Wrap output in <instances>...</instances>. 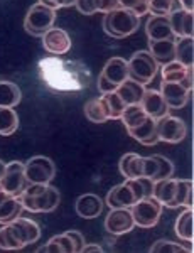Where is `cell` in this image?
Returning <instances> with one entry per match:
<instances>
[{
  "mask_svg": "<svg viewBox=\"0 0 194 253\" xmlns=\"http://www.w3.org/2000/svg\"><path fill=\"white\" fill-rule=\"evenodd\" d=\"M27 184H49L56 175V166L49 157L36 156L24 164Z\"/></svg>",
  "mask_w": 194,
  "mask_h": 253,
  "instance_id": "6",
  "label": "cell"
},
{
  "mask_svg": "<svg viewBox=\"0 0 194 253\" xmlns=\"http://www.w3.org/2000/svg\"><path fill=\"white\" fill-rule=\"evenodd\" d=\"M118 169L125 179L144 177V157L133 152L125 154L118 162Z\"/></svg>",
  "mask_w": 194,
  "mask_h": 253,
  "instance_id": "23",
  "label": "cell"
},
{
  "mask_svg": "<svg viewBox=\"0 0 194 253\" xmlns=\"http://www.w3.org/2000/svg\"><path fill=\"white\" fill-rule=\"evenodd\" d=\"M176 0H149V12L152 15H169L176 9Z\"/></svg>",
  "mask_w": 194,
  "mask_h": 253,
  "instance_id": "38",
  "label": "cell"
},
{
  "mask_svg": "<svg viewBox=\"0 0 194 253\" xmlns=\"http://www.w3.org/2000/svg\"><path fill=\"white\" fill-rule=\"evenodd\" d=\"M189 93L181 83H171V81H162V88H160V95L164 101L167 103L169 108L179 110L183 108L189 100Z\"/></svg>",
  "mask_w": 194,
  "mask_h": 253,
  "instance_id": "17",
  "label": "cell"
},
{
  "mask_svg": "<svg viewBox=\"0 0 194 253\" xmlns=\"http://www.w3.org/2000/svg\"><path fill=\"white\" fill-rule=\"evenodd\" d=\"M169 22L174 36L177 38H193V12H188L184 9H174L169 14Z\"/></svg>",
  "mask_w": 194,
  "mask_h": 253,
  "instance_id": "18",
  "label": "cell"
},
{
  "mask_svg": "<svg viewBox=\"0 0 194 253\" xmlns=\"http://www.w3.org/2000/svg\"><path fill=\"white\" fill-rule=\"evenodd\" d=\"M19 128V117L14 108L0 107V135L9 137Z\"/></svg>",
  "mask_w": 194,
  "mask_h": 253,
  "instance_id": "28",
  "label": "cell"
},
{
  "mask_svg": "<svg viewBox=\"0 0 194 253\" xmlns=\"http://www.w3.org/2000/svg\"><path fill=\"white\" fill-rule=\"evenodd\" d=\"M66 235L70 236L73 245H75V252H76V253L81 252V250H83V247H84V238H83V235L79 233V231H76V230L66 231Z\"/></svg>",
  "mask_w": 194,
  "mask_h": 253,
  "instance_id": "43",
  "label": "cell"
},
{
  "mask_svg": "<svg viewBox=\"0 0 194 253\" xmlns=\"http://www.w3.org/2000/svg\"><path fill=\"white\" fill-rule=\"evenodd\" d=\"M83 253H88V252H96V253H102L103 252V248L100 247V245H86L84 243V247H83Z\"/></svg>",
  "mask_w": 194,
  "mask_h": 253,
  "instance_id": "46",
  "label": "cell"
},
{
  "mask_svg": "<svg viewBox=\"0 0 194 253\" xmlns=\"http://www.w3.org/2000/svg\"><path fill=\"white\" fill-rule=\"evenodd\" d=\"M39 3L51 7V9H54V10H58V9H63V7L75 5L76 0H39Z\"/></svg>",
  "mask_w": 194,
  "mask_h": 253,
  "instance_id": "42",
  "label": "cell"
},
{
  "mask_svg": "<svg viewBox=\"0 0 194 253\" xmlns=\"http://www.w3.org/2000/svg\"><path fill=\"white\" fill-rule=\"evenodd\" d=\"M145 34L149 41H162V39H176L171 29L169 15H151L145 24Z\"/></svg>",
  "mask_w": 194,
  "mask_h": 253,
  "instance_id": "14",
  "label": "cell"
},
{
  "mask_svg": "<svg viewBox=\"0 0 194 253\" xmlns=\"http://www.w3.org/2000/svg\"><path fill=\"white\" fill-rule=\"evenodd\" d=\"M0 186H2L3 191H7L12 196H21L27 186L26 174H24V162L14 161L10 164H7L5 174L0 179Z\"/></svg>",
  "mask_w": 194,
  "mask_h": 253,
  "instance_id": "9",
  "label": "cell"
},
{
  "mask_svg": "<svg viewBox=\"0 0 194 253\" xmlns=\"http://www.w3.org/2000/svg\"><path fill=\"white\" fill-rule=\"evenodd\" d=\"M102 101L105 105V110H107L108 120H120L125 103L122 101V98L118 96V93L116 91L105 93V95H102Z\"/></svg>",
  "mask_w": 194,
  "mask_h": 253,
  "instance_id": "29",
  "label": "cell"
},
{
  "mask_svg": "<svg viewBox=\"0 0 194 253\" xmlns=\"http://www.w3.org/2000/svg\"><path fill=\"white\" fill-rule=\"evenodd\" d=\"M149 52L157 64H167L176 59V39L149 41Z\"/></svg>",
  "mask_w": 194,
  "mask_h": 253,
  "instance_id": "21",
  "label": "cell"
},
{
  "mask_svg": "<svg viewBox=\"0 0 194 253\" xmlns=\"http://www.w3.org/2000/svg\"><path fill=\"white\" fill-rule=\"evenodd\" d=\"M127 132H128V135L133 137L142 145H155L157 142H160L159 135H157L155 118H152V117H147L142 124L133 126V128H128Z\"/></svg>",
  "mask_w": 194,
  "mask_h": 253,
  "instance_id": "20",
  "label": "cell"
},
{
  "mask_svg": "<svg viewBox=\"0 0 194 253\" xmlns=\"http://www.w3.org/2000/svg\"><path fill=\"white\" fill-rule=\"evenodd\" d=\"M118 5L132 10L137 17L149 14V0H118Z\"/></svg>",
  "mask_w": 194,
  "mask_h": 253,
  "instance_id": "39",
  "label": "cell"
},
{
  "mask_svg": "<svg viewBox=\"0 0 194 253\" xmlns=\"http://www.w3.org/2000/svg\"><path fill=\"white\" fill-rule=\"evenodd\" d=\"M144 91H145L144 84L137 83V81H133L130 78L125 80L123 83L116 88V93H118V96L122 98L125 107H127V105H139L144 96Z\"/></svg>",
  "mask_w": 194,
  "mask_h": 253,
  "instance_id": "24",
  "label": "cell"
},
{
  "mask_svg": "<svg viewBox=\"0 0 194 253\" xmlns=\"http://www.w3.org/2000/svg\"><path fill=\"white\" fill-rule=\"evenodd\" d=\"M105 228H107V231L112 235L130 233L133 228H135V221H133L130 208L112 210L107 218H105Z\"/></svg>",
  "mask_w": 194,
  "mask_h": 253,
  "instance_id": "10",
  "label": "cell"
},
{
  "mask_svg": "<svg viewBox=\"0 0 194 253\" xmlns=\"http://www.w3.org/2000/svg\"><path fill=\"white\" fill-rule=\"evenodd\" d=\"M9 196H10V194L7 193V191H3V189H2V186H0V205H2V203L5 201V199L9 198Z\"/></svg>",
  "mask_w": 194,
  "mask_h": 253,
  "instance_id": "48",
  "label": "cell"
},
{
  "mask_svg": "<svg viewBox=\"0 0 194 253\" xmlns=\"http://www.w3.org/2000/svg\"><path fill=\"white\" fill-rule=\"evenodd\" d=\"M139 24L140 17H137L132 10L125 9V7H116L105 14L103 31L115 39H123L139 29Z\"/></svg>",
  "mask_w": 194,
  "mask_h": 253,
  "instance_id": "3",
  "label": "cell"
},
{
  "mask_svg": "<svg viewBox=\"0 0 194 253\" xmlns=\"http://www.w3.org/2000/svg\"><path fill=\"white\" fill-rule=\"evenodd\" d=\"M177 206L193 208V181L177 179Z\"/></svg>",
  "mask_w": 194,
  "mask_h": 253,
  "instance_id": "36",
  "label": "cell"
},
{
  "mask_svg": "<svg viewBox=\"0 0 194 253\" xmlns=\"http://www.w3.org/2000/svg\"><path fill=\"white\" fill-rule=\"evenodd\" d=\"M22 211H24V206H22L21 198L10 194L9 198L0 205V223L2 224L12 223L14 219H17L19 216L22 214Z\"/></svg>",
  "mask_w": 194,
  "mask_h": 253,
  "instance_id": "25",
  "label": "cell"
},
{
  "mask_svg": "<svg viewBox=\"0 0 194 253\" xmlns=\"http://www.w3.org/2000/svg\"><path fill=\"white\" fill-rule=\"evenodd\" d=\"M41 252H44V253H76L75 245H73L71 238L66 233L51 238L49 242L41 248Z\"/></svg>",
  "mask_w": 194,
  "mask_h": 253,
  "instance_id": "30",
  "label": "cell"
},
{
  "mask_svg": "<svg viewBox=\"0 0 194 253\" xmlns=\"http://www.w3.org/2000/svg\"><path fill=\"white\" fill-rule=\"evenodd\" d=\"M0 248L2 250H21V248H24V245L19 242L17 235L12 230L10 223L3 224L0 228Z\"/></svg>",
  "mask_w": 194,
  "mask_h": 253,
  "instance_id": "35",
  "label": "cell"
},
{
  "mask_svg": "<svg viewBox=\"0 0 194 253\" xmlns=\"http://www.w3.org/2000/svg\"><path fill=\"white\" fill-rule=\"evenodd\" d=\"M42 46L47 52H51L54 56L66 54L71 49V38L68 36L66 31L58 29V27H51L42 36Z\"/></svg>",
  "mask_w": 194,
  "mask_h": 253,
  "instance_id": "12",
  "label": "cell"
},
{
  "mask_svg": "<svg viewBox=\"0 0 194 253\" xmlns=\"http://www.w3.org/2000/svg\"><path fill=\"white\" fill-rule=\"evenodd\" d=\"M133 221L140 228H152L159 223L160 214H162V205L157 201L154 196L144 198L137 201L135 205L130 208Z\"/></svg>",
  "mask_w": 194,
  "mask_h": 253,
  "instance_id": "7",
  "label": "cell"
},
{
  "mask_svg": "<svg viewBox=\"0 0 194 253\" xmlns=\"http://www.w3.org/2000/svg\"><path fill=\"white\" fill-rule=\"evenodd\" d=\"M84 115L93 124H105V122H108V115L102 101V96L93 98V100H90L84 105Z\"/></svg>",
  "mask_w": 194,
  "mask_h": 253,
  "instance_id": "31",
  "label": "cell"
},
{
  "mask_svg": "<svg viewBox=\"0 0 194 253\" xmlns=\"http://www.w3.org/2000/svg\"><path fill=\"white\" fill-rule=\"evenodd\" d=\"M19 198L24 210L31 213H51L61 201L59 191L49 184H27Z\"/></svg>",
  "mask_w": 194,
  "mask_h": 253,
  "instance_id": "2",
  "label": "cell"
},
{
  "mask_svg": "<svg viewBox=\"0 0 194 253\" xmlns=\"http://www.w3.org/2000/svg\"><path fill=\"white\" fill-rule=\"evenodd\" d=\"M105 203L102 201V198L96 194H83L76 199V213L78 216H81L84 219H93L98 218L103 211Z\"/></svg>",
  "mask_w": 194,
  "mask_h": 253,
  "instance_id": "19",
  "label": "cell"
},
{
  "mask_svg": "<svg viewBox=\"0 0 194 253\" xmlns=\"http://www.w3.org/2000/svg\"><path fill=\"white\" fill-rule=\"evenodd\" d=\"M155 126L159 140L167 142V144H179L186 137V125L181 118L165 115L162 118H157Z\"/></svg>",
  "mask_w": 194,
  "mask_h": 253,
  "instance_id": "8",
  "label": "cell"
},
{
  "mask_svg": "<svg viewBox=\"0 0 194 253\" xmlns=\"http://www.w3.org/2000/svg\"><path fill=\"white\" fill-rule=\"evenodd\" d=\"M193 219H194V214H193V208H186L184 213L179 214V218L176 219V235L179 236L181 240L184 242H193Z\"/></svg>",
  "mask_w": 194,
  "mask_h": 253,
  "instance_id": "27",
  "label": "cell"
},
{
  "mask_svg": "<svg viewBox=\"0 0 194 253\" xmlns=\"http://www.w3.org/2000/svg\"><path fill=\"white\" fill-rule=\"evenodd\" d=\"M39 76L54 91H81L91 83V71L78 59H66L59 56H47L38 63Z\"/></svg>",
  "mask_w": 194,
  "mask_h": 253,
  "instance_id": "1",
  "label": "cell"
},
{
  "mask_svg": "<svg viewBox=\"0 0 194 253\" xmlns=\"http://www.w3.org/2000/svg\"><path fill=\"white\" fill-rule=\"evenodd\" d=\"M157 161V170H155V175H154L152 181H162V179H169L172 177L174 174V166L169 159H165L162 156H154Z\"/></svg>",
  "mask_w": 194,
  "mask_h": 253,
  "instance_id": "37",
  "label": "cell"
},
{
  "mask_svg": "<svg viewBox=\"0 0 194 253\" xmlns=\"http://www.w3.org/2000/svg\"><path fill=\"white\" fill-rule=\"evenodd\" d=\"M128 64V78L137 81L140 84H147L155 78L159 71V64L152 58L149 51H137L132 58L127 61Z\"/></svg>",
  "mask_w": 194,
  "mask_h": 253,
  "instance_id": "5",
  "label": "cell"
},
{
  "mask_svg": "<svg viewBox=\"0 0 194 253\" xmlns=\"http://www.w3.org/2000/svg\"><path fill=\"white\" fill-rule=\"evenodd\" d=\"M105 76L108 81H112L113 84L120 86L125 80H128V64L123 58H112L108 59V63L105 64V68L100 73Z\"/></svg>",
  "mask_w": 194,
  "mask_h": 253,
  "instance_id": "22",
  "label": "cell"
},
{
  "mask_svg": "<svg viewBox=\"0 0 194 253\" xmlns=\"http://www.w3.org/2000/svg\"><path fill=\"white\" fill-rule=\"evenodd\" d=\"M96 7H98V12L107 14V12L116 9L120 5H118V0H96Z\"/></svg>",
  "mask_w": 194,
  "mask_h": 253,
  "instance_id": "45",
  "label": "cell"
},
{
  "mask_svg": "<svg viewBox=\"0 0 194 253\" xmlns=\"http://www.w3.org/2000/svg\"><path fill=\"white\" fill-rule=\"evenodd\" d=\"M193 38H179L176 41V61L184 66H193Z\"/></svg>",
  "mask_w": 194,
  "mask_h": 253,
  "instance_id": "33",
  "label": "cell"
},
{
  "mask_svg": "<svg viewBox=\"0 0 194 253\" xmlns=\"http://www.w3.org/2000/svg\"><path fill=\"white\" fill-rule=\"evenodd\" d=\"M147 117H149V115L144 112V108L140 107V103H139V105H127V107L123 108L120 120L123 122L125 128L128 130V128H133V126L140 125Z\"/></svg>",
  "mask_w": 194,
  "mask_h": 253,
  "instance_id": "32",
  "label": "cell"
},
{
  "mask_svg": "<svg viewBox=\"0 0 194 253\" xmlns=\"http://www.w3.org/2000/svg\"><path fill=\"white\" fill-rule=\"evenodd\" d=\"M179 3H181V9H184L188 12H193V9H194L193 0H179Z\"/></svg>",
  "mask_w": 194,
  "mask_h": 253,
  "instance_id": "47",
  "label": "cell"
},
{
  "mask_svg": "<svg viewBox=\"0 0 194 253\" xmlns=\"http://www.w3.org/2000/svg\"><path fill=\"white\" fill-rule=\"evenodd\" d=\"M10 226H12V230H14V233L17 235L19 242H21L24 247H27V245H31V243H36L41 238V228H39V224L36 221H32V219L21 218V216H19L17 219H14V221L10 223Z\"/></svg>",
  "mask_w": 194,
  "mask_h": 253,
  "instance_id": "15",
  "label": "cell"
},
{
  "mask_svg": "<svg viewBox=\"0 0 194 253\" xmlns=\"http://www.w3.org/2000/svg\"><path fill=\"white\" fill-rule=\"evenodd\" d=\"M152 253H160V252H171V253H176V252H188L186 247H181V245L174 243V242H167V240H160V242H155L152 245L151 248Z\"/></svg>",
  "mask_w": 194,
  "mask_h": 253,
  "instance_id": "40",
  "label": "cell"
},
{
  "mask_svg": "<svg viewBox=\"0 0 194 253\" xmlns=\"http://www.w3.org/2000/svg\"><path fill=\"white\" fill-rule=\"evenodd\" d=\"M154 198L162 206L167 208H179L177 206V179H162V181L154 182Z\"/></svg>",
  "mask_w": 194,
  "mask_h": 253,
  "instance_id": "16",
  "label": "cell"
},
{
  "mask_svg": "<svg viewBox=\"0 0 194 253\" xmlns=\"http://www.w3.org/2000/svg\"><path fill=\"white\" fill-rule=\"evenodd\" d=\"M5 167H7V164L3 161H0V179H2V175L5 174Z\"/></svg>",
  "mask_w": 194,
  "mask_h": 253,
  "instance_id": "49",
  "label": "cell"
},
{
  "mask_svg": "<svg viewBox=\"0 0 194 253\" xmlns=\"http://www.w3.org/2000/svg\"><path fill=\"white\" fill-rule=\"evenodd\" d=\"M140 107L144 108V112L149 117L155 118V120L169 115V110H171L164 101L160 91H157V89H145L142 100H140Z\"/></svg>",
  "mask_w": 194,
  "mask_h": 253,
  "instance_id": "13",
  "label": "cell"
},
{
  "mask_svg": "<svg viewBox=\"0 0 194 253\" xmlns=\"http://www.w3.org/2000/svg\"><path fill=\"white\" fill-rule=\"evenodd\" d=\"M75 5H76V9L84 15H91V14H96V12H98L96 0H76Z\"/></svg>",
  "mask_w": 194,
  "mask_h": 253,
  "instance_id": "41",
  "label": "cell"
},
{
  "mask_svg": "<svg viewBox=\"0 0 194 253\" xmlns=\"http://www.w3.org/2000/svg\"><path fill=\"white\" fill-rule=\"evenodd\" d=\"M54 20L56 10L38 2L27 10L26 19H24V29L34 38H42L54 26Z\"/></svg>",
  "mask_w": 194,
  "mask_h": 253,
  "instance_id": "4",
  "label": "cell"
},
{
  "mask_svg": "<svg viewBox=\"0 0 194 253\" xmlns=\"http://www.w3.org/2000/svg\"><path fill=\"white\" fill-rule=\"evenodd\" d=\"M188 66L177 63L176 59L167 64H162V81H171V83H181L186 78Z\"/></svg>",
  "mask_w": 194,
  "mask_h": 253,
  "instance_id": "34",
  "label": "cell"
},
{
  "mask_svg": "<svg viewBox=\"0 0 194 253\" xmlns=\"http://www.w3.org/2000/svg\"><path fill=\"white\" fill-rule=\"evenodd\" d=\"M21 88L12 81H0V107L14 108L21 103Z\"/></svg>",
  "mask_w": 194,
  "mask_h": 253,
  "instance_id": "26",
  "label": "cell"
},
{
  "mask_svg": "<svg viewBox=\"0 0 194 253\" xmlns=\"http://www.w3.org/2000/svg\"><path fill=\"white\" fill-rule=\"evenodd\" d=\"M137 201H139V199H137L135 193H133L128 179L125 182H122V184H116L115 187H112V189L108 191L107 198H105V203H107L112 210H118V208H132Z\"/></svg>",
  "mask_w": 194,
  "mask_h": 253,
  "instance_id": "11",
  "label": "cell"
},
{
  "mask_svg": "<svg viewBox=\"0 0 194 253\" xmlns=\"http://www.w3.org/2000/svg\"><path fill=\"white\" fill-rule=\"evenodd\" d=\"M116 84H113L112 81H108L105 76L100 75L98 76V91L102 93V95H105V93H112V91H116Z\"/></svg>",
  "mask_w": 194,
  "mask_h": 253,
  "instance_id": "44",
  "label": "cell"
}]
</instances>
